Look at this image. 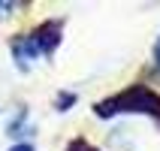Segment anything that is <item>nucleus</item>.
Instances as JSON below:
<instances>
[{
  "label": "nucleus",
  "mask_w": 160,
  "mask_h": 151,
  "mask_svg": "<svg viewBox=\"0 0 160 151\" xmlns=\"http://www.w3.org/2000/svg\"><path fill=\"white\" fill-rule=\"evenodd\" d=\"M72 103H76V94L63 91L61 97H58V112H67V106H72Z\"/></svg>",
  "instance_id": "7ed1b4c3"
},
{
  "label": "nucleus",
  "mask_w": 160,
  "mask_h": 151,
  "mask_svg": "<svg viewBox=\"0 0 160 151\" xmlns=\"http://www.w3.org/2000/svg\"><path fill=\"white\" fill-rule=\"evenodd\" d=\"M9 151H33V145H30V142H18V145H12Z\"/></svg>",
  "instance_id": "39448f33"
},
{
  "label": "nucleus",
  "mask_w": 160,
  "mask_h": 151,
  "mask_svg": "<svg viewBox=\"0 0 160 151\" xmlns=\"http://www.w3.org/2000/svg\"><path fill=\"white\" fill-rule=\"evenodd\" d=\"M61 27L63 21H45L33 33L12 39V58H15L18 70H27L33 58H52L61 45Z\"/></svg>",
  "instance_id": "f257e3e1"
},
{
  "label": "nucleus",
  "mask_w": 160,
  "mask_h": 151,
  "mask_svg": "<svg viewBox=\"0 0 160 151\" xmlns=\"http://www.w3.org/2000/svg\"><path fill=\"white\" fill-rule=\"evenodd\" d=\"M70 151H94V148H91L88 142H82V139H79V142H72V145H70Z\"/></svg>",
  "instance_id": "20e7f679"
},
{
  "label": "nucleus",
  "mask_w": 160,
  "mask_h": 151,
  "mask_svg": "<svg viewBox=\"0 0 160 151\" xmlns=\"http://www.w3.org/2000/svg\"><path fill=\"white\" fill-rule=\"evenodd\" d=\"M94 112L100 118H112V115H121V112H139V115H151L154 121H160V97L145 85H133V88L97 103Z\"/></svg>",
  "instance_id": "f03ea898"
},
{
  "label": "nucleus",
  "mask_w": 160,
  "mask_h": 151,
  "mask_svg": "<svg viewBox=\"0 0 160 151\" xmlns=\"http://www.w3.org/2000/svg\"><path fill=\"white\" fill-rule=\"evenodd\" d=\"M154 61H157V70H160V39H157V45H154Z\"/></svg>",
  "instance_id": "423d86ee"
}]
</instances>
